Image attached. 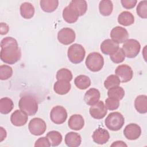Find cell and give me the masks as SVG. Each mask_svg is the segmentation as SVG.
I'll use <instances>...</instances> for the list:
<instances>
[{"instance_id": "obj_1", "label": "cell", "mask_w": 147, "mask_h": 147, "mask_svg": "<svg viewBox=\"0 0 147 147\" xmlns=\"http://www.w3.org/2000/svg\"><path fill=\"white\" fill-rule=\"evenodd\" d=\"M1 59L9 64L17 63L21 57V51L17 40L11 37L3 38L1 42Z\"/></svg>"}, {"instance_id": "obj_2", "label": "cell", "mask_w": 147, "mask_h": 147, "mask_svg": "<svg viewBox=\"0 0 147 147\" xmlns=\"http://www.w3.org/2000/svg\"><path fill=\"white\" fill-rule=\"evenodd\" d=\"M18 106L22 111L28 115L32 116L36 114L38 110V103L36 99L31 95H24L18 102Z\"/></svg>"}, {"instance_id": "obj_3", "label": "cell", "mask_w": 147, "mask_h": 147, "mask_svg": "<svg viewBox=\"0 0 147 147\" xmlns=\"http://www.w3.org/2000/svg\"><path fill=\"white\" fill-rule=\"evenodd\" d=\"M105 125L110 130L117 131L121 129L124 125L123 116L119 112L110 113L105 121Z\"/></svg>"}, {"instance_id": "obj_4", "label": "cell", "mask_w": 147, "mask_h": 147, "mask_svg": "<svg viewBox=\"0 0 147 147\" xmlns=\"http://www.w3.org/2000/svg\"><path fill=\"white\" fill-rule=\"evenodd\" d=\"M87 68L92 72H98L103 68L104 59L98 52H92L88 54L86 60Z\"/></svg>"}, {"instance_id": "obj_5", "label": "cell", "mask_w": 147, "mask_h": 147, "mask_svg": "<svg viewBox=\"0 0 147 147\" xmlns=\"http://www.w3.org/2000/svg\"><path fill=\"white\" fill-rule=\"evenodd\" d=\"M86 51L84 47L79 44L71 45L67 52L68 57L69 61L74 64H79L84 59Z\"/></svg>"}, {"instance_id": "obj_6", "label": "cell", "mask_w": 147, "mask_h": 147, "mask_svg": "<svg viewBox=\"0 0 147 147\" xmlns=\"http://www.w3.org/2000/svg\"><path fill=\"white\" fill-rule=\"evenodd\" d=\"M122 49L125 56L128 58H134L140 52L141 45L137 40L129 39L124 42Z\"/></svg>"}, {"instance_id": "obj_7", "label": "cell", "mask_w": 147, "mask_h": 147, "mask_svg": "<svg viewBox=\"0 0 147 147\" xmlns=\"http://www.w3.org/2000/svg\"><path fill=\"white\" fill-rule=\"evenodd\" d=\"M29 131L34 136H40L45 133L47 125L45 121L40 118H34L31 119L28 125Z\"/></svg>"}, {"instance_id": "obj_8", "label": "cell", "mask_w": 147, "mask_h": 147, "mask_svg": "<svg viewBox=\"0 0 147 147\" xmlns=\"http://www.w3.org/2000/svg\"><path fill=\"white\" fill-rule=\"evenodd\" d=\"M50 118L51 121L55 124H62L67 118V112L63 106H56L51 110Z\"/></svg>"}, {"instance_id": "obj_9", "label": "cell", "mask_w": 147, "mask_h": 147, "mask_svg": "<svg viewBox=\"0 0 147 147\" xmlns=\"http://www.w3.org/2000/svg\"><path fill=\"white\" fill-rule=\"evenodd\" d=\"M75 33L69 28H64L60 30L57 33L59 41L64 45H69L75 40Z\"/></svg>"}, {"instance_id": "obj_10", "label": "cell", "mask_w": 147, "mask_h": 147, "mask_svg": "<svg viewBox=\"0 0 147 147\" xmlns=\"http://www.w3.org/2000/svg\"><path fill=\"white\" fill-rule=\"evenodd\" d=\"M115 74L122 83L129 82L132 79L133 75L131 68L127 64L118 65L115 69Z\"/></svg>"}, {"instance_id": "obj_11", "label": "cell", "mask_w": 147, "mask_h": 147, "mask_svg": "<svg viewBox=\"0 0 147 147\" xmlns=\"http://www.w3.org/2000/svg\"><path fill=\"white\" fill-rule=\"evenodd\" d=\"M110 37L113 41L118 44L125 42L127 40L129 33L125 28L117 26L111 30Z\"/></svg>"}, {"instance_id": "obj_12", "label": "cell", "mask_w": 147, "mask_h": 147, "mask_svg": "<svg viewBox=\"0 0 147 147\" xmlns=\"http://www.w3.org/2000/svg\"><path fill=\"white\" fill-rule=\"evenodd\" d=\"M89 113L92 118L96 119H100L106 116L107 113V109L104 103L100 100L90 107Z\"/></svg>"}, {"instance_id": "obj_13", "label": "cell", "mask_w": 147, "mask_h": 147, "mask_svg": "<svg viewBox=\"0 0 147 147\" xmlns=\"http://www.w3.org/2000/svg\"><path fill=\"white\" fill-rule=\"evenodd\" d=\"M141 134V129L139 125L136 123H130L126 126L123 130L125 137L129 140L138 139Z\"/></svg>"}, {"instance_id": "obj_14", "label": "cell", "mask_w": 147, "mask_h": 147, "mask_svg": "<svg viewBox=\"0 0 147 147\" xmlns=\"http://www.w3.org/2000/svg\"><path fill=\"white\" fill-rule=\"evenodd\" d=\"M28 115L21 110H16L10 116V121L16 126H22L26 124L28 119Z\"/></svg>"}, {"instance_id": "obj_15", "label": "cell", "mask_w": 147, "mask_h": 147, "mask_svg": "<svg viewBox=\"0 0 147 147\" xmlns=\"http://www.w3.org/2000/svg\"><path fill=\"white\" fill-rule=\"evenodd\" d=\"M92 137L94 142L98 144L102 145L109 141L110 134L107 130L103 128H98L94 131Z\"/></svg>"}, {"instance_id": "obj_16", "label": "cell", "mask_w": 147, "mask_h": 147, "mask_svg": "<svg viewBox=\"0 0 147 147\" xmlns=\"http://www.w3.org/2000/svg\"><path fill=\"white\" fill-rule=\"evenodd\" d=\"M100 97V94L99 91L96 88H91L85 93L84 100L87 105L92 106L99 101Z\"/></svg>"}, {"instance_id": "obj_17", "label": "cell", "mask_w": 147, "mask_h": 147, "mask_svg": "<svg viewBox=\"0 0 147 147\" xmlns=\"http://www.w3.org/2000/svg\"><path fill=\"white\" fill-rule=\"evenodd\" d=\"M119 48L118 44L111 39L104 40L100 45V50L105 55H111L114 53Z\"/></svg>"}, {"instance_id": "obj_18", "label": "cell", "mask_w": 147, "mask_h": 147, "mask_svg": "<svg viewBox=\"0 0 147 147\" xmlns=\"http://www.w3.org/2000/svg\"><path fill=\"white\" fill-rule=\"evenodd\" d=\"M79 16L84 15L87 10V3L84 0H72L68 5Z\"/></svg>"}, {"instance_id": "obj_19", "label": "cell", "mask_w": 147, "mask_h": 147, "mask_svg": "<svg viewBox=\"0 0 147 147\" xmlns=\"http://www.w3.org/2000/svg\"><path fill=\"white\" fill-rule=\"evenodd\" d=\"M69 127L74 130H80L84 125V121L80 114H74L70 117L68 122Z\"/></svg>"}, {"instance_id": "obj_20", "label": "cell", "mask_w": 147, "mask_h": 147, "mask_svg": "<svg viewBox=\"0 0 147 147\" xmlns=\"http://www.w3.org/2000/svg\"><path fill=\"white\" fill-rule=\"evenodd\" d=\"M65 143L69 147L79 146L82 142V138L79 134L71 131L68 133L65 136Z\"/></svg>"}, {"instance_id": "obj_21", "label": "cell", "mask_w": 147, "mask_h": 147, "mask_svg": "<svg viewBox=\"0 0 147 147\" xmlns=\"http://www.w3.org/2000/svg\"><path fill=\"white\" fill-rule=\"evenodd\" d=\"M71 85L69 82L64 80H57L53 86V90L56 93L59 95H65L71 90Z\"/></svg>"}, {"instance_id": "obj_22", "label": "cell", "mask_w": 147, "mask_h": 147, "mask_svg": "<svg viewBox=\"0 0 147 147\" xmlns=\"http://www.w3.org/2000/svg\"><path fill=\"white\" fill-rule=\"evenodd\" d=\"M21 16L25 19L32 18L34 14V7L29 2L22 3L20 7Z\"/></svg>"}, {"instance_id": "obj_23", "label": "cell", "mask_w": 147, "mask_h": 147, "mask_svg": "<svg viewBox=\"0 0 147 147\" xmlns=\"http://www.w3.org/2000/svg\"><path fill=\"white\" fill-rule=\"evenodd\" d=\"M134 106L136 110L141 114L147 112V96L145 95H138L134 100Z\"/></svg>"}, {"instance_id": "obj_24", "label": "cell", "mask_w": 147, "mask_h": 147, "mask_svg": "<svg viewBox=\"0 0 147 147\" xmlns=\"http://www.w3.org/2000/svg\"><path fill=\"white\" fill-rule=\"evenodd\" d=\"M79 16L69 6H66L63 10V17L65 22L73 24L76 22Z\"/></svg>"}, {"instance_id": "obj_25", "label": "cell", "mask_w": 147, "mask_h": 147, "mask_svg": "<svg viewBox=\"0 0 147 147\" xmlns=\"http://www.w3.org/2000/svg\"><path fill=\"white\" fill-rule=\"evenodd\" d=\"M118 22L119 24L123 26H130L134 22V17L133 14L127 11L121 13L118 17Z\"/></svg>"}, {"instance_id": "obj_26", "label": "cell", "mask_w": 147, "mask_h": 147, "mask_svg": "<svg viewBox=\"0 0 147 147\" xmlns=\"http://www.w3.org/2000/svg\"><path fill=\"white\" fill-rule=\"evenodd\" d=\"M14 103L13 100L7 97L0 99V113L3 114H7L13 110Z\"/></svg>"}, {"instance_id": "obj_27", "label": "cell", "mask_w": 147, "mask_h": 147, "mask_svg": "<svg viewBox=\"0 0 147 147\" xmlns=\"http://www.w3.org/2000/svg\"><path fill=\"white\" fill-rule=\"evenodd\" d=\"M41 9L47 13L54 11L59 5L57 0H41L40 2Z\"/></svg>"}, {"instance_id": "obj_28", "label": "cell", "mask_w": 147, "mask_h": 147, "mask_svg": "<svg viewBox=\"0 0 147 147\" xmlns=\"http://www.w3.org/2000/svg\"><path fill=\"white\" fill-rule=\"evenodd\" d=\"M75 86L80 90H85L91 85L90 78L84 75H80L76 77L74 80Z\"/></svg>"}, {"instance_id": "obj_29", "label": "cell", "mask_w": 147, "mask_h": 147, "mask_svg": "<svg viewBox=\"0 0 147 147\" xmlns=\"http://www.w3.org/2000/svg\"><path fill=\"white\" fill-rule=\"evenodd\" d=\"M99 10L100 13L104 16H110L113 10V4L111 1L103 0L99 2Z\"/></svg>"}, {"instance_id": "obj_30", "label": "cell", "mask_w": 147, "mask_h": 147, "mask_svg": "<svg viewBox=\"0 0 147 147\" xmlns=\"http://www.w3.org/2000/svg\"><path fill=\"white\" fill-rule=\"evenodd\" d=\"M46 137L48 138L49 142L52 146H57L60 145L62 141V136L60 133V132L57 131H49Z\"/></svg>"}, {"instance_id": "obj_31", "label": "cell", "mask_w": 147, "mask_h": 147, "mask_svg": "<svg viewBox=\"0 0 147 147\" xmlns=\"http://www.w3.org/2000/svg\"><path fill=\"white\" fill-rule=\"evenodd\" d=\"M107 95L110 98H115L120 100L123 98L125 95V91L121 87H114L109 89Z\"/></svg>"}, {"instance_id": "obj_32", "label": "cell", "mask_w": 147, "mask_h": 147, "mask_svg": "<svg viewBox=\"0 0 147 147\" xmlns=\"http://www.w3.org/2000/svg\"><path fill=\"white\" fill-rule=\"evenodd\" d=\"M56 77L57 80L70 82L72 79V74L70 70L67 68H61L57 72Z\"/></svg>"}, {"instance_id": "obj_33", "label": "cell", "mask_w": 147, "mask_h": 147, "mask_svg": "<svg viewBox=\"0 0 147 147\" xmlns=\"http://www.w3.org/2000/svg\"><path fill=\"white\" fill-rule=\"evenodd\" d=\"M121 83L119 78L115 75H110L104 82V86L106 89H110L112 87L118 86Z\"/></svg>"}, {"instance_id": "obj_34", "label": "cell", "mask_w": 147, "mask_h": 147, "mask_svg": "<svg viewBox=\"0 0 147 147\" xmlns=\"http://www.w3.org/2000/svg\"><path fill=\"white\" fill-rule=\"evenodd\" d=\"M13 75V69L7 65H1L0 66V79L7 80Z\"/></svg>"}, {"instance_id": "obj_35", "label": "cell", "mask_w": 147, "mask_h": 147, "mask_svg": "<svg viewBox=\"0 0 147 147\" xmlns=\"http://www.w3.org/2000/svg\"><path fill=\"white\" fill-rule=\"evenodd\" d=\"M136 11L139 17L146 19L147 18V1H142L137 5Z\"/></svg>"}, {"instance_id": "obj_36", "label": "cell", "mask_w": 147, "mask_h": 147, "mask_svg": "<svg viewBox=\"0 0 147 147\" xmlns=\"http://www.w3.org/2000/svg\"><path fill=\"white\" fill-rule=\"evenodd\" d=\"M110 57L113 63L119 64L123 61L125 58V55L122 49L121 48H119L114 53L110 55Z\"/></svg>"}, {"instance_id": "obj_37", "label": "cell", "mask_w": 147, "mask_h": 147, "mask_svg": "<svg viewBox=\"0 0 147 147\" xmlns=\"http://www.w3.org/2000/svg\"><path fill=\"white\" fill-rule=\"evenodd\" d=\"M105 106L107 109L109 110H117L119 106V100L115 98L109 97L105 100Z\"/></svg>"}, {"instance_id": "obj_38", "label": "cell", "mask_w": 147, "mask_h": 147, "mask_svg": "<svg viewBox=\"0 0 147 147\" xmlns=\"http://www.w3.org/2000/svg\"><path fill=\"white\" fill-rule=\"evenodd\" d=\"M51 145L49 142V141L48 140V138L47 137H42L41 138H39L35 142L34 146L38 147V146H46L49 147L51 146Z\"/></svg>"}, {"instance_id": "obj_39", "label": "cell", "mask_w": 147, "mask_h": 147, "mask_svg": "<svg viewBox=\"0 0 147 147\" xmlns=\"http://www.w3.org/2000/svg\"><path fill=\"white\" fill-rule=\"evenodd\" d=\"M137 1L136 0H121L122 6L126 9H131L135 7Z\"/></svg>"}, {"instance_id": "obj_40", "label": "cell", "mask_w": 147, "mask_h": 147, "mask_svg": "<svg viewBox=\"0 0 147 147\" xmlns=\"http://www.w3.org/2000/svg\"><path fill=\"white\" fill-rule=\"evenodd\" d=\"M9 28L8 25L4 22H1L0 25V33L2 35H4L7 33Z\"/></svg>"}, {"instance_id": "obj_41", "label": "cell", "mask_w": 147, "mask_h": 147, "mask_svg": "<svg viewBox=\"0 0 147 147\" xmlns=\"http://www.w3.org/2000/svg\"><path fill=\"white\" fill-rule=\"evenodd\" d=\"M6 137V131L2 127H0V142H2Z\"/></svg>"}, {"instance_id": "obj_42", "label": "cell", "mask_w": 147, "mask_h": 147, "mask_svg": "<svg viewBox=\"0 0 147 147\" xmlns=\"http://www.w3.org/2000/svg\"><path fill=\"white\" fill-rule=\"evenodd\" d=\"M111 146H127V145L122 141H117L114 142L111 145Z\"/></svg>"}]
</instances>
